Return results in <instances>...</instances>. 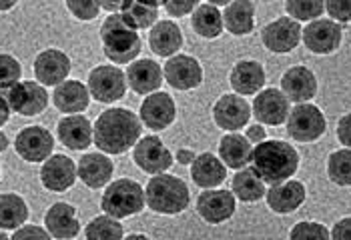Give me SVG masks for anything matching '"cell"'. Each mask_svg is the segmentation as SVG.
<instances>
[{
    "mask_svg": "<svg viewBox=\"0 0 351 240\" xmlns=\"http://www.w3.org/2000/svg\"><path fill=\"white\" fill-rule=\"evenodd\" d=\"M101 38L107 58L114 64H133V58L141 54V36L136 30L129 28L123 14L108 16L101 27Z\"/></svg>",
    "mask_w": 351,
    "mask_h": 240,
    "instance_id": "3957f363",
    "label": "cell"
},
{
    "mask_svg": "<svg viewBox=\"0 0 351 240\" xmlns=\"http://www.w3.org/2000/svg\"><path fill=\"white\" fill-rule=\"evenodd\" d=\"M191 176L197 187L213 190V187H219L227 178V166L215 155L205 152L199 155L191 164Z\"/></svg>",
    "mask_w": 351,
    "mask_h": 240,
    "instance_id": "f546056e",
    "label": "cell"
},
{
    "mask_svg": "<svg viewBox=\"0 0 351 240\" xmlns=\"http://www.w3.org/2000/svg\"><path fill=\"white\" fill-rule=\"evenodd\" d=\"M23 68L19 64L16 58H12L10 54H2L0 56V77H2V90L12 88L14 84L21 82Z\"/></svg>",
    "mask_w": 351,
    "mask_h": 240,
    "instance_id": "ab89813d",
    "label": "cell"
},
{
    "mask_svg": "<svg viewBox=\"0 0 351 240\" xmlns=\"http://www.w3.org/2000/svg\"><path fill=\"white\" fill-rule=\"evenodd\" d=\"M325 12L335 23H351V0H329L325 2Z\"/></svg>",
    "mask_w": 351,
    "mask_h": 240,
    "instance_id": "b9f144b4",
    "label": "cell"
},
{
    "mask_svg": "<svg viewBox=\"0 0 351 240\" xmlns=\"http://www.w3.org/2000/svg\"><path fill=\"white\" fill-rule=\"evenodd\" d=\"M10 6H14V2H2V10H6V8H10Z\"/></svg>",
    "mask_w": 351,
    "mask_h": 240,
    "instance_id": "db71d44e",
    "label": "cell"
},
{
    "mask_svg": "<svg viewBox=\"0 0 351 240\" xmlns=\"http://www.w3.org/2000/svg\"><path fill=\"white\" fill-rule=\"evenodd\" d=\"M45 224L51 237L58 240L75 239L81 230V222L77 218V209L66 202H56L45 214Z\"/></svg>",
    "mask_w": 351,
    "mask_h": 240,
    "instance_id": "7402d4cb",
    "label": "cell"
},
{
    "mask_svg": "<svg viewBox=\"0 0 351 240\" xmlns=\"http://www.w3.org/2000/svg\"><path fill=\"white\" fill-rule=\"evenodd\" d=\"M71 72V58L62 51L49 49L34 58V75L43 86H60Z\"/></svg>",
    "mask_w": 351,
    "mask_h": 240,
    "instance_id": "e0dca14e",
    "label": "cell"
},
{
    "mask_svg": "<svg viewBox=\"0 0 351 240\" xmlns=\"http://www.w3.org/2000/svg\"><path fill=\"white\" fill-rule=\"evenodd\" d=\"M141 140V120L133 110L108 108L95 122V144L107 155H123Z\"/></svg>",
    "mask_w": 351,
    "mask_h": 240,
    "instance_id": "6da1fadb",
    "label": "cell"
},
{
    "mask_svg": "<svg viewBox=\"0 0 351 240\" xmlns=\"http://www.w3.org/2000/svg\"><path fill=\"white\" fill-rule=\"evenodd\" d=\"M229 80L237 94H255L265 86V70L257 60H241L233 66Z\"/></svg>",
    "mask_w": 351,
    "mask_h": 240,
    "instance_id": "f1b7e54d",
    "label": "cell"
},
{
    "mask_svg": "<svg viewBox=\"0 0 351 240\" xmlns=\"http://www.w3.org/2000/svg\"><path fill=\"white\" fill-rule=\"evenodd\" d=\"M197 157H199V155H195L193 150H187V148H181V150H177V155H175V159H177L179 164H193Z\"/></svg>",
    "mask_w": 351,
    "mask_h": 240,
    "instance_id": "c3c4849f",
    "label": "cell"
},
{
    "mask_svg": "<svg viewBox=\"0 0 351 240\" xmlns=\"http://www.w3.org/2000/svg\"><path fill=\"white\" fill-rule=\"evenodd\" d=\"M213 118L219 129L229 133H239L247 126L251 118V107L239 94H225L213 107Z\"/></svg>",
    "mask_w": 351,
    "mask_h": 240,
    "instance_id": "2e32d148",
    "label": "cell"
},
{
    "mask_svg": "<svg viewBox=\"0 0 351 240\" xmlns=\"http://www.w3.org/2000/svg\"><path fill=\"white\" fill-rule=\"evenodd\" d=\"M175 116H177V108L167 92L149 94L145 103L141 105V120L151 131H157V133L165 131L167 126L173 124Z\"/></svg>",
    "mask_w": 351,
    "mask_h": 240,
    "instance_id": "d6986e66",
    "label": "cell"
},
{
    "mask_svg": "<svg viewBox=\"0 0 351 240\" xmlns=\"http://www.w3.org/2000/svg\"><path fill=\"white\" fill-rule=\"evenodd\" d=\"M123 18L133 30L155 27L159 18V2H138V0H127L123 2Z\"/></svg>",
    "mask_w": 351,
    "mask_h": 240,
    "instance_id": "d6a6232c",
    "label": "cell"
},
{
    "mask_svg": "<svg viewBox=\"0 0 351 240\" xmlns=\"http://www.w3.org/2000/svg\"><path fill=\"white\" fill-rule=\"evenodd\" d=\"M191 27L203 38H217L223 32L225 23L217 6H213L211 2H201L191 16Z\"/></svg>",
    "mask_w": 351,
    "mask_h": 240,
    "instance_id": "1f68e13d",
    "label": "cell"
},
{
    "mask_svg": "<svg viewBox=\"0 0 351 240\" xmlns=\"http://www.w3.org/2000/svg\"><path fill=\"white\" fill-rule=\"evenodd\" d=\"M327 176L337 187H351V150L341 148L329 155Z\"/></svg>",
    "mask_w": 351,
    "mask_h": 240,
    "instance_id": "d590c367",
    "label": "cell"
},
{
    "mask_svg": "<svg viewBox=\"0 0 351 240\" xmlns=\"http://www.w3.org/2000/svg\"><path fill=\"white\" fill-rule=\"evenodd\" d=\"M14 148L27 162H43L53 157L54 138L43 126H27L16 134Z\"/></svg>",
    "mask_w": 351,
    "mask_h": 240,
    "instance_id": "8fae6325",
    "label": "cell"
},
{
    "mask_svg": "<svg viewBox=\"0 0 351 240\" xmlns=\"http://www.w3.org/2000/svg\"><path fill=\"white\" fill-rule=\"evenodd\" d=\"M305 202V187L299 181H287L283 185H275L269 188L267 204L273 213L289 214L295 213Z\"/></svg>",
    "mask_w": 351,
    "mask_h": 240,
    "instance_id": "4316f807",
    "label": "cell"
},
{
    "mask_svg": "<svg viewBox=\"0 0 351 240\" xmlns=\"http://www.w3.org/2000/svg\"><path fill=\"white\" fill-rule=\"evenodd\" d=\"M219 155L227 168H233L239 172L247 168V164L253 160V148L247 136L239 133H229L219 142Z\"/></svg>",
    "mask_w": 351,
    "mask_h": 240,
    "instance_id": "cb8c5ba5",
    "label": "cell"
},
{
    "mask_svg": "<svg viewBox=\"0 0 351 240\" xmlns=\"http://www.w3.org/2000/svg\"><path fill=\"white\" fill-rule=\"evenodd\" d=\"M101 6L107 8V10H114V8H121L123 10V2H101Z\"/></svg>",
    "mask_w": 351,
    "mask_h": 240,
    "instance_id": "f907efd6",
    "label": "cell"
},
{
    "mask_svg": "<svg viewBox=\"0 0 351 240\" xmlns=\"http://www.w3.org/2000/svg\"><path fill=\"white\" fill-rule=\"evenodd\" d=\"M165 79L175 90H193L203 80V68L189 54H177L165 62Z\"/></svg>",
    "mask_w": 351,
    "mask_h": 240,
    "instance_id": "4fadbf2b",
    "label": "cell"
},
{
    "mask_svg": "<svg viewBox=\"0 0 351 240\" xmlns=\"http://www.w3.org/2000/svg\"><path fill=\"white\" fill-rule=\"evenodd\" d=\"M0 239H2V240H8V235H4V232H2V237H0Z\"/></svg>",
    "mask_w": 351,
    "mask_h": 240,
    "instance_id": "11a10c76",
    "label": "cell"
},
{
    "mask_svg": "<svg viewBox=\"0 0 351 240\" xmlns=\"http://www.w3.org/2000/svg\"><path fill=\"white\" fill-rule=\"evenodd\" d=\"M0 138H2V150H4V148H6V144H8V140H6V134L2 133L0 134Z\"/></svg>",
    "mask_w": 351,
    "mask_h": 240,
    "instance_id": "f5cc1de1",
    "label": "cell"
},
{
    "mask_svg": "<svg viewBox=\"0 0 351 240\" xmlns=\"http://www.w3.org/2000/svg\"><path fill=\"white\" fill-rule=\"evenodd\" d=\"M147 206L153 213L179 214L189 206V187L171 174H157L147 185Z\"/></svg>",
    "mask_w": 351,
    "mask_h": 240,
    "instance_id": "277c9868",
    "label": "cell"
},
{
    "mask_svg": "<svg viewBox=\"0 0 351 240\" xmlns=\"http://www.w3.org/2000/svg\"><path fill=\"white\" fill-rule=\"evenodd\" d=\"M125 88H127L125 72L119 70L117 66L103 64V66L93 68L88 75V90L93 98L99 103L110 105V103L121 101L125 96Z\"/></svg>",
    "mask_w": 351,
    "mask_h": 240,
    "instance_id": "ba28073f",
    "label": "cell"
},
{
    "mask_svg": "<svg viewBox=\"0 0 351 240\" xmlns=\"http://www.w3.org/2000/svg\"><path fill=\"white\" fill-rule=\"evenodd\" d=\"M287 14L298 21H319V16L325 12L324 0H287L285 2Z\"/></svg>",
    "mask_w": 351,
    "mask_h": 240,
    "instance_id": "74e56055",
    "label": "cell"
},
{
    "mask_svg": "<svg viewBox=\"0 0 351 240\" xmlns=\"http://www.w3.org/2000/svg\"><path fill=\"white\" fill-rule=\"evenodd\" d=\"M162 68L151 58H138L127 68V82L136 94H155L162 84Z\"/></svg>",
    "mask_w": 351,
    "mask_h": 240,
    "instance_id": "44dd1931",
    "label": "cell"
},
{
    "mask_svg": "<svg viewBox=\"0 0 351 240\" xmlns=\"http://www.w3.org/2000/svg\"><path fill=\"white\" fill-rule=\"evenodd\" d=\"M54 107L58 108L60 112L66 114H79L82 110L88 108L90 103V90L88 86H84L79 80H66L60 86H56L53 94Z\"/></svg>",
    "mask_w": 351,
    "mask_h": 240,
    "instance_id": "d4e9b609",
    "label": "cell"
},
{
    "mask_svg": "<svg viewBox=\"0 0 351 240\" xmlns=\"http://www.w3.org/2000/svg\"><path fill=\"white\" fill-rule=\"evenodd\" d=\"M66 6L81 21H93V18H97L99 12H101V8H103L101 2H95V0H69Z\"/></svg>",
    "mask_w": 351,
    "mask_h": 240,
    "instance_id": "60d3db41",
    "label": "cell"
},
{
    "mask_svg": "<svg viewBox=\"0 0 351 240\" xmlns=\"http://www.w3.org/2000/svg\"><path fill=\"white\" fill-rule=\"evenodd\" d=\"M337 138H339V142L346 148L351 150V112L339 118V122H337Z\"/></svg>",
    "mask_w": 351,
    "mask_h": 240,
    "instance_id": "f6af8a7d",
    "label": "cell"
},
{
    "mask_svg": "<svg viewBox=\"0 0 351 240\" xmlns=\"http://www.w3.org/2000/svg\"><path fill=\"white\" fill-rule=\"evenodd\" d=\"M197 213L209 224H221L235 214V194L231 190H203L197 198Z\"/></svg>",
    "mask_w": 351,
    "mask_h": 240,
    "instance_id": "5bb4252c",
    "label": "cell"
},
{
    "mask_svg": "<svg viewBox=\"0 0 351 240\" xmlns=\"http://www.w3.org/2000/svg\"><path fill=\"white\" fill-rule=\"evenodd\" d=\"M125 240H151V239H147L145 235H131V237H127Z\"/></svg>",
    "mask_w": 351,
    "mask_h": 240,
    "instance_id": "816d5d0a",
    "label": "cell"
},
{
    "mask_svg": "<svg viewBox=\"0 0 351 240\" xmlns=\"http://www.w3.org/2000/svg\"><path fill=\"white\" fill-rule=\"evenodd\" d=\"M343 30L331 18H319L303 28V44L309 53L331 54L341 46Z\"/></svg>",
    "mask_w": 351,
    "mask_h": 240,
    "instance_id": "9c48e42d",
    "label": "cell"
},
{
    "mask_svg": "<svg viewBox=\"0 0 351 240\" xmlns=\"http://www.w3.org/2000/svg\"><path fill=\"white\" fill-rule=\"evenodd\" d=\"M2 98L21 116H36L49 105V94L43 84L25 80L8 90H2Z\"/></svg>",
    "mask_w": 351,
    "mask_h": 240,
    "instance_id": "8992f818",
    "label": "cell"
},
{
    "mask_svg": "<svg viewBox=\"0 0 351 240\" xmlns=\"http://www.w3.org/2000/svg\"><path fill=\"white\" fill-rule=\"evenodd\" d=\"M281 92L298 105H307L317 94V79L307 66H291L281 77Z\"/></svg>",
    "mask_w": 351,
    "mask_h": 240,
    "instance_id": "ac0fdd59",
    "label": "cell"
},
{
    "mask_svg": "<svg viewBox=\"0 0 351 240\" xmlns=\"http://www.w3.org/2000/svg\"><path fill=\"white\" fill-rule=\"evenodd\" d=\"M58 138L71 150H84L95 142V129L90 120L81 114L66 116L58 122Z\"/></svg>",
    "mask_w": 351,
    "mask_h": 240,
    "instance_id": "603a6c76",
    "label": "cell"
},
{
    "mask_svg": "<svg viewBox=\"0 0 351 240\" xmlns=\"http://www.w3.org/2000/svg\"><path fill=\"white\" fill-rule=\"evenodd\" d=\"M86 240H123V224L110 216H97L86 224Z\"/></svg>",
    "mask_w": 351,
    "mask_h": 240,
    "instance_id": "8d00e7d4",
    "label": "cell"
},
{
    "mask_svg": "<svg viewBox=\"0 0 351 240\" xmlns=\"http://www.w3.org/2000/svg\"><path fill=\"white\" fill-rule=\"evenodd\" d=\"M233 194L241 202H257L265 196V183L255 168H243L233 176Z\"/></svg>",
    "mask_w": 351,
    "mask_h": 240,
    "instance_id": "e575fe53",
    "label": "cell"
},
{
    "mask_svg": "<svg viewBox=\"0 0 351 240\" xmlns=\"http://www.w3.org/2000/svg\"><path fill=\"white\" fill-rule=\"evenodd\" d=\"M79 174V166L64 157V155H53L40 168V181L43 187L53 190V192H64L75 185Z\"/></svg>",
    "mask_w": 351,
    "mask_h": 240,
    "instance_id": "ffe728a7",
    "label": "cell"
},
{
    "mask_svg": "<svg viewBox=\"0 0 351 240\" xmlns=\"http://www.w3.org/2000/svg\"><path fill=\"white\" fill-rule=\"evenodd\" d=\"M28 218L27 202L14 194V192H4L0 196V224L2 230H12V228H23V224Z\"/></svg>",
    "mask_w": 351,
    "mask_h": 240,
    "instance_id": "836d02e7",
    "label": "cell"
},
{
    "mask_svg": "<svg viewBox=\"0 0 351 240\" xmlns=\"http://www.w3.org/2000/svg\"><path fill=\"white\" fill-rule=\"evenodd\" d=\"M289 240H331V232L319 222H298L289 232Z\"/></svg>",
    "mask_w": 351,
    "mask_h": 240,
    "instance_id": "f35d334b",
    "label": "cell"
},
{
    "mask_svg": "<svg viewBox=\"0 0 351 240\" xmlns=\"http://www.w3.org/2000/svg\"><path fill=\"white\" fill-rule=\"evenodd\" d=\"M10 110H12V108L8 107V103L2 98V118H0L2 122H0V124H6V122H8V112H10Z\"/></svg>",
    "mask_w": 351,
    "mask_h": 240,
    "instance_id": "681fc988",
    "label": "cell"
},
{
    "mask_svg": "<svg viewBox=\"0 0 351 240\" xmlns=\"http://www.w3.org/2000/svg\"><path fill=\"white\" fill-rule=\"evenodd\" d=\"M162 6L167 8V12L171 14V16H175V18H179V16H185V14H189L193 8H197L199 6V2H195V0H183V2H177V0H167V2H162ZM195 12V10H193Z\"/></svg>",
    "mask_w": 351,
    "mask_h": 240,
    "instance_id": "ee69618b",
    "label": "cell"
},
{
    "mask_svg": "<svg viewBox=\"0 0 351 240\" xmlns=\"http://www.w3.org/2000/svg\"><path fill=\"white\" fill-rule=\"evenodd\" d=\"M10 240H53V237L49 230H45L36 224H28V226L19 228Z\"/></svg>",
    "mask_w": 351,
    "mask_h": 240,
    "instance_id": "7bdbcfd3",
    "label": "cell"
},
{
    "mask_svg": "<svg viewBox=\"0 0 351 240\" xmlns=\"http://www.w3.org/2000/svg\"><path fill=\"white\" fill-rule=\"evenodd\" d=\"M147 206V194L138 183L131 178H119L110 183L101 198V209L110 218H127L138 214Z\"/></svg>",
    "mask_w": 351,
    "mask_h": 240,
    "instance_id": "5b68a950",
    "label": "cell"
},
{
    "mask_svg": "<svg viewBox=\"0 0 351 240\" xmlns=\"http://www.w3.org/2000/svg\"><path fill=\"white\" fill-rule=\"evenodd\" d=\"M289 98L277 88L261 90L253 101V116L257 118V122L281 126L289 118Z\"/></svg>",
    "mask_w": 351,
    "mask_h": 240,
    "instance_id": "9a60e30c",
    "label": "cell"
},
{
    "mask_svg": "<svg viewBox=\"0 0 351 240\" xmlns=\"http://www.w3.org/2000/svg\"><path fill=\"white\" fill-rule=\"evenodd\" d=\"M253 168L263 183L283 185L298 172V150L283 140H265L253 148Z\"/></svg>",
    "mask_w": 351,
    "mask_h": 240,
    "instance_id": "7a4b0ae2",
    "label": "cell"
},
{
    "mask_svg": "<svg viewBox=\"0 0 351 240\" xmlns=\"http://www.w3.org/2000/svg\"><path fill=\"white\" fill-rule=\"evenodd\" d=\"M135 164L149 174H162L173 164V155L157 136H145L136 142L133 150Z\"/></svg>",
    "mask_w": 351,
    "mask_h": 240,
    "instance_id": "7c38bea8",
    "label": "cell"
},
{
    "mask_svg": "<svg viewBox=\"0 0 351 240\" xmlns=\"http://www.w3.org/2000/svg\"><path fill=\"white\" fill-rule=\"evenodd\" d=\"M263 46L275 54H287L295 51L301 40V27L289 16H281L261 30Z\"/></svg>",
    "mask_w": 351,
    "mask_h": 240,
    "instance_id": "30bf717a",
    "label": "cell"
},
{
    "mask_svg": "<svg viewBox=\"0 0 351 240\" xmlns=\"http://www.w3.org/2000/svg\"><path fill=\"white\" fill-rule=\"evenodd\" d=\"M331 240H351V218H341L333 224Z\"/></svg>",
    "mask_w": 351,
    "mask_h": 240,
    "instance_id": "bcb514c9",
    "label": "cell"
},
{
    "mask_svg": "<svg viewBox=\"0 0 351 240\" xmlns=\"http://www.w3.org/2000/svg\"><path fill=\"white\" fill-rule=\"evenodd\" d=\"M324 112L313 105H298L293 107L287 118V133L299 142H313L325 134Z\"/></svg>",
    "mask_w": 351,
    "mask_h": 240,
    "instance_id": "52a82bcc",
    "label": "cell"
},
{
    "mask_svg": "<svg viewBox=\"0 0 351 240\" xmlns=\"http://www.w3.org/2000/svg\"><path fill=\"white\" fill-rule=\"evenodd\" d=\"M247 138H249V142L261 144V142H265L267 134H265V129H263V126L253 124V126H249V129H247Z\"/></svg>",
    "mask_w": 351,
    "mask_h": 240,
    "instance_id": "7dc6e473",
    "label": "cell"
},
{
    "mask_svg": "<svg viewBox=\"0 0 351 240\" xmlns=\"http://www.w3.org/2000/svg\"><path fill=\"white\" fill-rule=\"evenodd\" d=\"M223 23H225V28L235 36H245L253 32V25H255L253 2L249 0L229 2V6H225V12H223Z\"/></svg>",
    "mask_w": 351,
    "mask_h": 240,
    "instance_id": "4dcf8cb0",
    "label": "cell"
},
{
    "mask_svg": "<svg viewBox=\"0 0 351 240\" xmlns=\"http://www.w3.org/2000/svg\"><path fill=\"white\" fill-rule=\"evenodd\" d=\"M149 44L151 51L157 56H177L183 46V32L173 21H161L149 32Z\"/></svg>",
    "mask_w": 351,
    "mask_h": 240,
    "instance_id": "83f0119b",
    "label": "cell"
},
{
    "mask_svg": "<svg viewBox=\"0 0 351 240\" xmlns=\"http://www.w3.org/2000/svg\"><path fill=\"white\" fill-rule=\"evenodd\" d=\"M112 172H114V164L105 155L99 152L82 155V159L79 160V178L93 190L107 187L108 181L112 178Z\"/></svg>",
    "mask_w": 351,
    "mask_h": 240,
    "instance_id": "484cf974",
    "label": "cell"
}]
</instances>
